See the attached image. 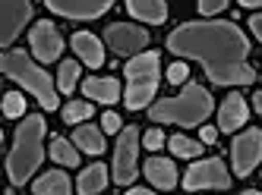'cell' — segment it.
Wrapping results in <instances>:
<instances>
[{"mask_svg": "<svg viewBox=\"0 0 262 195\" xmlns=\"http://www.w3.org/2000/svg\"><path fill=\"white\" fill-rule=\"evenodd\" d=\"M167 51L202 63L215 85H250L256 69L250 66V44L234 22H186L167 35Z\"/></svg>", "mask_w": 262, "mask_h": 195, "instance_id": "cell-1", "label": "cell"}, {"mask_svg": "<svg viewBox=\"0 0 262 195\" xmlns=\"http://www.w3.org/2000/svg\"><path fill=\"white\" fill-rule=\"evenodd\" d=\"M45 120L38 113H32L23 120V126L16 129V142H13V151L7 158V173L16 186H23L35 170H38L41 158H45Z\"/></svg>", "mask_w": 262, "mask_h": 195, "instance_id": "cell-2", "label": "cell"}, {"mask_svg": "<svg viewBox=\"0 0 262 195\" xmlns=\"http://www.w3.org/2000/svg\"><path fill=\"white\" fill-rule=\"evenodd\" d=\"M212 113V94L196 82H186L183 94L177 98H161L158 104H152L148 116L155 123H177V126H196Z\"/></svg>", "mask_w": 262, "mask_h": 195, "instance_id": "cell-3", "label": "cell"}, {"mask_svg": "<svg viewBox=\"0 0 262 195\" xmlns=\"http://www.w3.org/2000/svg\"><path fill=\"white\" fill-rule=\"evenodd\" d=\"M0 69L7 72V79L19 82L26 91H32L45 110H54V107H57V91H54L51 76H48L41 66H35V63L29 60L26 51H10V54H4V63H0Z\"/></svg>", "mask_w": 262, "mask_h": 195, "instance_id": "cell-4", "label": "cell"}, {"mask_svg": "<svg viewBox=\"0 0 262 195\" xmlns=\"http://www.w3.org/2000/svg\"><path fill=\"white\" fill-rule=\"evenodd\" d=\"M158 88V54H139L126 60V107L142 110Z\"/></svg>", "mask_w": 262, "mask_h": 195, "instance_id": "cell-5", "label": "cell"}, {"mask_svg": "<svg viewBox=\"0 0 262 195\" xmlns=\"http://www.w3.org/2000/svg\"><path fill=\"white\" fill-rule=\"evenodd\" d=\"M136 154H139V132L136 126H126L114 148V183L129 186L136 180Z\"/></svg>", "mask_w": 262, "mask_h": 195, "instance_id": "cell-6", "label": "cell"}, {"mask_svg": "<svg viewBox=\"0 0 262 195\" xmlns=\"http://www.w3.org/2000/svg\"><path fill=\"white\" fill-rule=\"evenodd\" d=\"M228 186H231V177L218 158L193 164L183 177V189H190V192H196V189H228Z\"/></svg>", "mask_w": 262, "mask_h": 195, "instance_id": "cell-7", "label": "cell"}, {"mask_svg": "<svg viewBox=\"0 0 262 195\" xmlns=\"http://www.w3.org/2000/svg\"><path fill=\"white\" fill-rule=\"evenodd\" d=\"M262 158V132L259 129H247L240 132L234 145H231V161H234V173L237 177H250L253 167Z\"/></svg>", "mask_w": 262, "mask_h": 195, "instance_id": "cell-8", "label": "cell"}, {"mask_svg": "<svg viewBox=\"0 0 262 195\" xmlns=\"http://www.w3.org/2000/svg\"><path fill=\"white\" fill-rule=\"evenodd\" d=\"M29 41H32V54L38 57L41 63H51V60H57L63 54V38H60L57 29H54V22H38L32 29Z\"/></svg>", "mask_w": 262, "mask_h": 195, "instance_id": "cell-9", "label": "cell"}, {"mask_svg": "<svg viewBox=\"0 0 262 195\" xmlns=\"http://www.w3.org/2000/svg\"><path fill=\"white\" fill-rule=\"evenodd\" d=\"M45 7L67 19H98L114 7V0H45Z\"/></svg>", "mask_w": 262, "mask_h": 195, "instance_id": "cell-10", "label": "cell"}, {"mask_svg": "<svg viewBox=\"0 0 262 195\" xmlns=\"http://www.w3.org/2000/svg\"><path fill=\"white\" fill-rule=\"evenodd\" d=\"M107 44L117 54H136L148 44V32L139 26H129V22H114V26H107Z\"/></svg>", "mask_w": 262, "mask_h": 195, "instance_id": "cell-11", "label": "cell"}, {"mask_svg": "<svg viewBox=\"0 0 262 195\" xmlns=\"http://www.w3.org/2000/svg\"><path fill=\"white\" fill-rule=\"evenodd\" d=\"M32 16V4L29 0H4V16H0V41L13 44L16 35L23 32V26Z\"/></svg>", "mask_w": 262, "mask_h": 195, "instance_id": "cell-12", "label": "cell"}, {"mask_svg": "<svg viewBox=\"0 0 262 195\" xmlns=\"http://www.w3.org/2000/svg\"><path fill=\"white\" fill-rule=\"evenodd\" d=\"M145 180L155 189H174L177 186V167L167 158H148L145 161Z\"/></svg>", "mask_w": 262, "mask_h": 195, "instance_id": "cell-13", "label": "cell"}, {"mask_svg": "<svg viewBox=\"0 0 262 195\" xmlns=\"http://www.w3.org/2000/svg\"><path fill=\"white\" fill-rule=\"evenodd\" d=\"M73 51L79 54V60L92 69H98L104 63V51H101V41L95 35H89V32H76L73 35Z\"/></svg>", "mask_w": 262, "mask_h": 195, "instance_id": "cell-14", "label": "cell"}, {"mask_svg": "<svg viewBox=\"0 0 262 195\" xmlns=\"http://www.w3.org/2000/svg\"><path fill=\"white\" fill-rule=\"evenodd\" d=\"M247 101H243L240 94H231L228 101L221 104V113H218V129H228V132H234V129H240L243 123H247Z\"/></svg>", "mask_w": 262, "mask_h": 195, "instance_id": "cell-15", "label": "cell"}, {"mask_svg": "<svg viewBox=\"0 0 262 195\" xmlns=\"http://www.w3.org/2000/svg\"><path fill=\"white\" fill-rule=\"evenodd\" d=\"M82 94L92 98V101H98V104H114L117 98H120V82L95 76V79H85L82 82Z\"/></svg>", "mask_w": 262, "mask_h": 195, "instance_id": "cell-16", "label": "cell"}, {"mask_svg": "<svg viewBox=\"0 0 262 195\" xmlns=\"http://www.w3.org/2000/svg\"><path fill=\"white\" fill-rule=\"evenodd\" d=\"M126 10L142 22H164L167 19V4L164 0H126Z\"/></svg>", "mask_w": 262, "mask_h": 195, "instance_id": "cell-17", "label": "cell"}, {"mask_svg": "<svg viewBox=\"0 0 262 195\" xmlns=\"http://www.w3.org/2000/svg\"><path fill=\"white\" fill-rule=\"evenodd\" d=\"M32 189H35V195H67L70 192V177L60 170H51L41 180H35Z\"/></svg>", "mask_w": 262, "mask_h": 195, "instance_id": "cell-18", "label": "cell"}, {"mask_svg": "<svg viewBox=\"0 0 262 195\" xmlns=\"http://www.w3.org/2000/svg\"><path fill=\"white\" fill-rule=\"evenodd\" d=\"M107 186V167L104 164H92L82 170V177H79V192L82 195H95Z\"/></svg>", "mask_w": 262, "mask_h": 195, "instance_id": "cell-19", "label": "cell"}, {"mask_svg": "<svg viewBox=\"0 0 262 195\" xmlns=\"http://www.w3.org/2000/svg\"><path fill=\"white\" fill-rule=\"evenodd\" d=\"M76 148H82L85 154H101L104 151V135L98 126H79L76 129Z\"/></svg>", "mask_w": 262, "mask_h": 195, "instance_id": "cell-20", "label": "cell"}, {"mask_svg": "<svg viewBox=\"0 0 262 195\" xmlns=\"http://www.w3.org/2000/svg\"><path fill=\"white\" fill-rule=\"evenodd\" d=\"M51 158L60 161V164H67V167H76V164H79L76 148H73L67 139H51Z\"/></svg>", "mask_w": 262, "mask_h": 195, "instance_id": "cell-21", "label": "cell"}, {"mask_svg": "<svg viewBox=\"0 0 262 195\" xmlns=\"http://www.w3.org/2000/svg\"><path fill=\"white\" fill-rule=\"evenodd\" d=\"M76 79H79V63L76 60H63L60 72H57V88L60 91H73L76 88Z\"/></svg>", "mask_w": 262, "mask_h": 195, "instance_id": "cell-22", "label": "cell"}, {"mask_svg": "<svg viewBox=\"0 0 262 195\" xmlns=\"http://www.w3.org/2000/svg\"><path fill=\"white\" fill-rule=\"evenodd\" d=\"M167 145H171V151L177 154V158H196V154H202V145L193 142V139H186V135H174Z\"/></svg>", "mask_w": 262, "mask_h": 195, "instance_id": "cell-23", "label": "cell"}, {"mask_svg": "<svg viewBox=\"0 0 262 195\" xmlns=\"http://www.w3.org/2000/svg\"><path fill=\"white\" fill-rule=\"evenodd\" d=\"M92 104H82V101H70L67 107H63V120L67 123H82V120H89L92 116Z\"/></svg>", "mask_w": 262, "mask_h": 195, "instance_id": "cell-24", "label": "cell"}, {"mask_svg": "<svg viewBox=\"0 0 262 195\" xmlns=\"http://www.w3.org/2000/svg\"><path fill=\"white\" fill-rule=\"evenodd\" d=\"M4 113H7V116H23V113H26V101H23V94L10 91V94L4 98Z\"/></svg>", "mask_w": 262, "mask_h": 195, "instance_id": "cell-25", "label": "cell"}, {"mask_svg": "<svg viewBox=\"0 0 262 195\" xmlns=\"http://www.w3.org/2000/svg\"><path fill=\"white\" fill-rule=\"evenodd\" d=\"M186 79H190V69H186V63H174L171 69H167V82L180 85V82H186Z\"/></svg>", "mask_w": 262, "mask_h": 195, "instance_id": "cell-26", "label": "cell"}, {"mask_svg": "<svg viewBox=\"0 0 262 195\" xmlns=\"http://www.w3.org/2000/svg\"><path fill=\"white\" fill-rule=\"evenodd\" d=\"M161 145H164L161 129H148V132H145V148H148V151H158Z\"/></svg>", "mask_w": 262, "mask_h": 195, "instance_id": "cell-27", "label": "cell"}, {"mask_svg": "<svg viewBox=\"0 0 262 195\" xmlns=\"http://www.w3.org/2000/svg\"><path fill=\"white\" fill-rule=\"evenodd\" d=\"M224 7H228V0H199V10L209 16V13H221Z\"/></svg>", "mask_w": 262, "mask_h": 195, "instance_id": "cell-28", "label": "cell"}, {"mask_svg": "<svg viewBox=\"0 0 262 195\" xmlns=\"http://www.w3.org/2000/svg\"><path fill=\"white\" fill-rule=\"evenodd\" d=\"M101 129H107V132H120V116H117V113H104V116H101Z\"/></svg>", "mask_w": 262, "mask_h": 195, "instance_id": "cell-29", "label": "cell"}, {"mask_svg": "<svg viewBox=\"0 0 262 195\" xmlns=\"http://www.w3.org/2000/svg\"><path fill=\"white\" fill-rule=\"evenodd\" d=\"M250 29H253V35H256V38H259V41H262V13L250 19Z\"/></svg>", "mask_w": 262, "mask_h": 195, "instance_id": "cell-30", "label": "cell"}, {"mask_svg": "<svg viewBox=\"0 0 262 195\" xmlns=\"http://www.w3.org/2000/svg\"><path fill=\"white\" fill-rule=\"evenodd\" d=\"M215 139H218V129H212V126H205V129H202V142H205V145H212Z\"/></svg>", "mask_w": 262, "mask_h": 195, "instance_id": "cell-31", "label": "cell"}, {"mask_svg": "<svg viewBox=\"0 0 262 195\" xmlns=\"http://www.w3.org/2000/svg\"><path fill=\"white\" fill-rule=\"evenodd\" d=\"M253 104H256V110L262 113V91H256V94H253Z\"/></svg>", "mask_w": 262, "mask_h": 195, "instance_id": "cell-32", "label": "cell"}, {"mask_svg": "<svg viewBox=\"0 0 262 195\" xmlns=\"http://www.w3.org/2000/svg\"><path fill=\"white\" fill-rule=\"evenodd\" d=\"M237 4H243V7H262V0H237Z\"/></svg>", "mask_w": 262, "mask_h": 195, "instance_id": "cell-33", "label": "cell"}]
</instances>
